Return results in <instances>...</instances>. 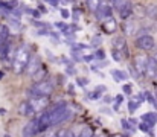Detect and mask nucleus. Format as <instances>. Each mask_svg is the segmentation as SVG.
<instances>
[{
  "label": "nucleus",
  "instance_id": "obj_28",
  "mask_svg": "<svg viewBox=\"0 0 157 137\" xmlns=\"http://www.w3.org/2000/svg\"><path fill=\"white\" fill-rule=\"evenodd\" d=\"M139 102H136V101H128V111L130 113H134L137 108H139Z\"/></svg>",
  "mask_w": 157,
  "mask_h": 137
},
{
  "label": "nucleus",
  "instance_id": "obj_53",
  "mask_svg": "<svg viewBox=\"0 0 157 137\" xmlns=\"http://www.w3.org/2000/svg\"><path fill=\"white\" fill-rule=\"evenodd\" d=\"M93 137H102V136H93Z\"/></svg>",
  "mask_w": 157,
  "mask_h": 137
},
{
  "label": "nucleus",
  "instance_id": "obj_42",
  "mask_svg": "<svg viewBox=\"0 0 157 137\" xmlns=\"http://www.w3.org/2000/svg\"><path fill=\"white\" fill-rule=\"evenodd\" d=\"M66 133H67L66 130H59L58 133H55V137H64L66 136Z\"/></svg>",
  "mask_w": 157,
  "mask_h": 137
},
{
  "label": "nucleus",
  "instance_id": "obj_11",
  "mask_svg": "<svg viewBox=\"0 0 157 137\" xmlns=\"http://www.w3.org/2000/svg\"><path fill=\"white\" fill-rule=\"evenodd\" d=\"M113 49L119 50V52L124 55V58L128 56V47H127V41H125L124 37H116V38L113 40Z\"/></svg>",
  "mask_w": 157,
  "mask_h": 137
},
{
  "label": "nucleus",
  "instance_id": "obj_29",
  "mask_svg": "<svg viewBox=\"0 0 157 137\" xmlns=\"http://www.w3.org/2000/svg\"><path fill=\"white\" fill-rule=\"evenodd\" d=\"M101 44H102V38H101L99 35H95V37L92 38V43H90V46H92V47H99Z\"/></svg>",
  "mask_w": 157,
  "mask_h": 137
},
{
  "label": "nucleus",
  "instance_id": "obj_51",
  "mask_svg": "<svg viewBox=\"0 0 157 137\" xmlns=\"http://www.w3.org/2000/svg\"><path fill=\"white\" fill-rule=\"evenodd\" d=\"M3 76H5V72H3V70H0V79H3Z\"/></svg>",
  "mask_w": 157,
  "mask_h": 137
},
{
  "label": "nucleus",
  "instance_id": "obj_26",
  "mask_svg": "<svg viewBox=\"0 0 157 137\" xmlns=\"http://www.w3.org/2000/svg\"><path fill=\"white\" fill-rule=\"evenodd\" d=\"M76 137H93V131H92V128L86 127V128L81 130V133H79Z\"/></svg>",
  "mask_w": 157,
  "mask_h": 137
},
{
  "label": "nucleus",
  "instance_id": "obj_54",
  "mask_svg": "<svg viewBox=\"0 0 157 137\" xmlns=\"http://www.w3.org/2000/svg\"><path fill=\"white\" fill-rule=\"evenodd\" d=\"M3 137H11V136H3Z\"/></svg>",
  "mask_w": 157,
  "mask_h": 137
},
{
  "label": "nucleus",
  "instance_id": "obj_14",
  "mask_svg": "<svg viewBox=\"0 0 157 137\" xmlns=\"http://www.w3.org/2000/svg\"><path fill=\"white\" fill-rule=\"evenodd\" d=\"M111 76H113V79H114L116 82H122V81H127V79L130 78L128 72H125V70H117V69H113V70H111Z\"/></svg>",
  "mask_w": 157,
  "mask_h": 137
},
{
  "label": "nucleus",
  "instance_id": "obj_27",
  "mask_svg": "<svg viewBox=\"0 0 157 137\" xmlns=\"http://www.w3.org/2000/svg\"><path fill=\"white\" fill-rule=\"evenodd\" d=\"M111 58H113L114 61H122V59H124V55H122L119 50H116V49H111Z\"/></svg>",
  "mask_w": 157,
  "mask_h": 137
},
{
  "label": "nucleus",
  "instance_id": "obj_30",
  "mask_svg": "<svg viewBox=\"0 0 157 137\" xmlns=\"http://www.w3.org/2000/svg\"><path fill=\"white\" fill-rule=\"evenodd\" d=\"M139 130H142L144 133H150V134H151V130H153V128H151L147 122H142V124H139Z\"/></svg>",
  "mask_w": 157,
  "mask_h": 137
},
{
  "label": "nucleus",
  "instance_id": "obj_2",
  "mask_svg": "<svg viewBox=\"0 0 157 137\" xmlns=\"http://www.w3.org/2000/svg\"><path fill=\"white\" fill-rule=\"evenodd\" d=\"M52 93H53V84L51 81H48V79H44L41 82H34L31 90H28L29 97L31 96H51Z\"/></svg>",
  "mask_w": 157,
  "mask_h": 137
},
{
  "label": "nucleus",
  "instance_id": "obj_4",
  "mask_svg": "<svg viewBox=\"0 0 157 137\" xmlns=\"http://www.w3.org/2000/svg\"><path fill=\"white\" fill-rule=\"evenodd\" d=\"M148 58H150V56H147L145 53H139V55H136L134 59H133V67L136 69V72H137L140 76L145 75V72H147Z\"/></svg>",
  "mask_w": 157,
  "mask_h": 137
},
{
  "label": "nucleus",
  "instance_id": "obj_8",
  "mask_svg": "<svg viewBox=\"0 0 157 137\" xmlns=\"http://www.w3.org/2000/svg\"><path fill=\"white\" fill-rule=\"evenodd\" d=\"M40 69H41V61H40V58H38L37 55H31L29 63H28V66H26V70H25V72H26L29 76H34Z\"/></svg>",
  "mask_w": 157,
  "mask_h": 137
},
{
  "label": "nucleus",
  "instance_id": "obj_41",
  "mask_svg": "<svg viewBox=\"0 0 157 137\" xmlns=\"http://www.w3.org/2000/svg\"><path fill=\"white\" fill-rule=\"evenodd\" d=\"M66 72H67L69 75H76V70L73 69V66H72V67H67V69H66Z\"/></svg>",
  "mask_w": 157,
  "mask_h": 137
},
{
  "label": "nucleus",
  "instance_id": "obj_38",
  "mask_svg": "<svg viewBox=\"0 0 157 137\" xmlns=\"http://www.w3.org/2000/svg\"><path fill=\"white\" fill-rule=\"evenodd\" d=\"M130 75H131V78H134V79H137V78H139V76H140V75H139V73H137V72H136V69H134V67H133V66H131V67H130Z\"/></svg>",
  "mask_w": 157,
  "mask_h": 137
},
{
  "label": "nucleus",
  "instance_id": "obj_36",
  "mask_svg": "<svg viewBox=\"0 0 157 137\" xmlns=\"http://www.w3.org/2000/svg\"><path fill=\"white\" fill-rule=\"evenodd\" d=\"M122 90H124V94H131V93H133V87H131L130 84H124Z\"/></svg>",
  "mask_w": 157,
  "mask_h": 137
},
{
  "label": "nucleus",
  "instance_id": "obj_39",
  "mask_svg": "<svg viewBox=\"0 0 157 137\" xmlns=\"http://www.w3.org/2000/svg\"><path fill=\"white\" fill-rule=\"evenodd\" d=\"M61 17H63V18H69V17H70V12H69L67 9H61Z\"/></svg>",
  "mask_w": 157,
  "mask_h": 137
},
{
  "label": "nucleus",
  "instance_id": "obj_40",
  "mask_svg": "<svg viewBox=\"0 0 157 137\" xmlns=\"http://www.w3.org/2000/svg\"><path fill=\"white\" fill-rule=\"evenodd\" d=\"M95 90L98 91V93H101V94H102V93H105V91H107V87H105V86H98Z\"/></svg>",
  "mask_w": 157,
  "mask_h": 137
},
{
  "label": "nucleus",
  "instance_id": "obj_35",
  "mask_svg": "<svg viewBox=\"0 0 157 137\" xmlns=\"http://www.w3.org/2000/svg\"><path fill=\"white\" fill-rule=\"evenodd\" d=\"M76 82H78L81 87H87V86H89V79H87V78H81V76H78V78H76Z\"/></svg>",
  "mask_w": 157,
  "mask_h": 137
},
{
  "label": "nucleus",
  "instance_id": "obj_10",
  "mask_svg": "<svg viewBox=\"0 0 157 137\" xmlns=\"http://www.w3.org/2000/svg\"><path fill=\"white\" fill-rule=\"evenodd\" d=\"M18 113H20V116H25V117H34V114H37V113L34 111V108L31 107V104H29L28 99L20 102V105H18Z\"/></svg>",
  "mask_w": 157,
  "mask_h": 137
},
{
  "label": "nucleus",
  "instance_id": "obj_47",
  "mask_svg": "<svg viewBox=\"0 0 157 137\" xmlns=\"http://www.w3.org/2000/svg\"><path fill=\"white\" fill-rule=\"evenodd\" d=\"M79 15H81V12H79V11H75V12H73V18H75V20H78V18H79Z\"/></svg>",
  "mask_w": 157,
  "mask_h": 137
},
{
  "label": "nucleus",
  "instance_id": "obj_13",
  "mask_svg": "<svg viewBox=\"0 0 157 137\" xmlns=\"http://www.w3.org/2000/svg\"><path fill=\"white\" fill-rule=\"evenodd\" d=\"M102 28H104V31L107 32V34H113V32L117 29V23H116V20H114L113 17H108V18H105L104 20Z\"/></svg>",
  "mask_w": 157,
  "mask_h": 137
},
{
  "label": "nucleus",
  "instance_id": "obj_37",
  "mask_svg": "<svg viewBox=\"0 0 157 137\" xmlns=\"http://www.w3.org/2000/svg\"><path fill=\"white\" fill-rule=\"evenodd\" d=\"M55 26H56V28H58V29H59L61 32H64V31H66V29L69 28V26H67L66 23H61V21H56V23H55Z\"/></svg>",
  "mask_w": 157,
  "mask_h": 137
},
{
  "label": "nucleus",
  "instance_id": "obj_25",
  "mask_svg": "<svg viewBox=\"0 0 157 137\" xmlns=\"http://www.w3.org/2000/svg\"><path fill=\"white\" fill-rule=\"evenodd\" d=\"M121 125H122V128H124L125 131H130V133H133V131H134V127H133L127 119H122V120H121Z\"/></svg>",
  "mask_w": 157,
  "mask_h": 137
},
{
  "label": "nucleus",
  "instance_id": "obj_24",
  "mask_svg": "<svg viewBox=\"0 0 157 137\" xmlns=\"http://www.w3.org/2000/svg\"><path fill=\"white\" fill-rule=\"evenodd\" d=\"M145 101H148L154 108H157V99L153 96V93H150V91H145Z\"/></svg>",
  "mask_w": 157,
  "mask_h": 137
},
{
  "label": "nucleus",
  "instance_id": "obj_9",
  "mask_svg": "<svg viewBox=\"0 0 157 137\" xmlns=\"http://www.w3.org/2000/svg\"><path fill=\"white\" fill-rule=\"evenodd\" d=\"M122 31H124V34L127 37H134V35H137V32L140 31V28H139V25H137L136 20H125V23L122 26Z\"/></svg>",
  "mask_w": 157,
  "mask_h": 137
},
{
  "label": "nucleus",
  "instance_id": "obj_15",
  "mask_svg": "<svg viewBox=\"0 0 157 137\" xmlns=\"http://www.w3.org/2000/svg\"><path fill=\"white\" fill-rule=\"evenodd\" d=\"M131 15H133V5H131V2H128L124 8L119 9V17L122 20H128Z\"/></svg>",
  "mask_w": 157,
  "mask_h": 137
},
{
  "label": "nucleus",
  "instance_id": "obj_18",
  "mask_svg": "<svg viewBox=\"0 0 157 137\" xmlns=\"http://www.w3.org/2000/svg\"><path fill=\"white\" fill-rule=\"evenodd\" d=\"M46 76H48V72L41 67V69H40L34 76H32V81H34V82H41V81H44V79H46Z\"/></svg>",
  "mask_w": 157,
  "mask_h": 137
},
{
  "label": "nucleus",
  "instance_id": "obj_5",
  "mask_svg": "<svg viewBox=\"0 0 157 137\" xmlns=\"http://www.w3.org/2000/svg\"><path fill=\"white\" fill-rule=\"evenodd\" d=\"M134 43H136V46H137L140 50H145V52H148V50H151V49L154 47V38H153V35H150V34H145V35H140V37H137Z\"/></svg>",
  "mask_w": 157,
  "mask_h": 137
},
{
  "label": "nucleus",
  "instance_id": "obj_20",
  "mask_svg": "<svg viewBox=\"0 0 157 137\" xmlns=\"http://www.w3.org/2000/svg\"><path fill=\"white\" fill-rule=\"evenodd\" d=\"M0 37H2L3 41H9V26L8 25L0 26Z\"/></svg>",
  "mask_w": 157,
  "mask_h": 137
},
{
  "label": "nucleus",
  "instance_id": "obj_16",
  "mask_svg": "<svg viewBox=\"0 0 157 137\" xmlns=\"http://www.w3.org/2000/svg\"><path fill=\"white\" fill-rule=\"evenodd\" d=\"M133 15H134L137 20H144V18L147 17V6H142V5L133 6Z\"/></svg>",
  "mask_w": 157,
  "mask_h": 137
},
{
  "label": "nucleus",
  "instance_id": "obj_44",
  "mask_svg": "<svg viewBox=\"0 0 157 137\" xmlns=\"http://www.w3.org/2000/svg\"><path fill=\"white\" fill-rule=\"evenodd\" d=\"M58 81H59V84H64L66 82V76L64 75H58Z\"/></svg>",
  "mask_w": 157,
  "mask_h": 137
},
{
  "label": "nucleus",
  "instance_id": "obj_31",
  "mask_svg": "<svg viewBox=\"0 0 157 137\" xmlns=\"http://www.w3.org/2000/svg\"><path fill=\"white\" fill-rule=\"evenodd\" d=\"M72 49H73V50H86V49H89V46L82 44V43H76V41H75V43L72 44Z\"/></svg>",
  "mask_w": 157,
  "mask_h": 137
},
{
  "label": "nucleus",
  "instance_id": "obj_52",
  "mask_svg": "<svg viewBox=\"0 0 157 137\" xmlns=\"http://www.w3.org/2000/svg\"><path fill=\"white\" fill-rule=\"evenodd\" d=\"M5 113H6V110H3V108H2V110H0V114H2V116H3V114H5Z\"/></svg>",
  "mask_w": 157,
  "mask_h": 137
},
{
  "label": "nucleus",
  "instance_id": "obj_23",
  "mask_svg": "<svg viewBox=\"0 0 157 137\" xmlns=\"http://www.w3.org/2000/svg\"><path fill=\"white\" fill-rule=\"evenodd\" d=\"M81 53H82L81 50H72L70 55H72V58H73L75 63H81V61H84V56H82Z\"/></svg>",
  "mask_w": 157,
  "mask_h": 137
},
{
  "label": "nucleus",
  "instance_id": "obj_12",
  "mask_svg": "<svg viewBox=\"0 0 157 137\" xmlns=\"http://www.w3.org/2000/svg\"><path fill=\"white\" fill-rule=\"evenodd\" d=\"M145 76H147V78H150V79L157 78V61L153 58V56H150V58H148V64H147Z\"/></svg>",
  "mask_w": 157,
  "mask_h": 137
},
{
  "label": "nucleus",
  "instance_id": "obj_7",
  "mask_svg": "<svg viewBox=\"0 0 157 137\" xmlns=\"http://www.w3.org/2000/svg\"><path fill=\"white\" fill-rule=\"evenodd\" d=\"M111 14H113V5H110L108 2H104V0L99 5L98 11L95 12V15H96L98 20H105V18L111 17Z\"/></svg>",
  "mask_w": 157,
  "mask_h": 137
},
{
  "label": "nucleus",
  "instance_id": "obj_22",
  "mask_svg": "<svg viewBox=\"0 0 157 137\" xmlns=\"http://www.w3.org/2000/svg\"><path fill=\"white\" fill-rule=\"evenodd\" d=\"M128 2H130V0H110V3L113 5V8H114V9H117V11H119L121 8H124Z\"/></svg>",
  "mask_w": 157,
  "mask_h": 137
},
{
  "label": "nucleus",
  "instance_id": "obj_6",
  "mask_svg": "<svg viewBox=\"0 0 157 137\" xmlns=\"http://www.w3.org/2000/svg\"><path fill=\"white\" fill-rule=\"evenodd\" d=\"M40 133L38 130V122H37V117H34L31 122H28L23 130H21V137H34Z\"/></svg>",
  "mask_w": 157,
  "mask_h": 137
},
{
  "label": "nucleus",
  "instance_id": "obj_45",
  "mask_svg": "<svg viewBox=\"0 0 157 137\" xmlns=\"http://www.w3.org/2000/svg\"><path fill=\"white\" fill-rule=\"evenodd\" d=\"M101 113H104L107 116H110L111 114V110H108V108H101Z\"/></svg>",
  "mask_w": 157,
  "mask_h": 137
},
{
  "label": "nucleus",
  "instance_id": "obj_34",
  "mask_svg": "<svg viewBox=\"0 0 157 137\" xmlns=\"http://www.w3.org/2000/svg\"><path fill=\"white\" fill-rule=\"evenodd\" d=\"M9 25H11V26H14V28H17V29H20V28H21V25H20L18 18H12V17H9Z\"/></svg>",
  "mask_w": 157,
  "mask_h": 137
},
{
  "label": "nucleus",
  "instance_id": "obj_49",
  "mask_svg": "<svg viewBox=\"0 0 157 137\" xmlns=\"http://www.w3.org/2000/svg\"><path fill=\"white\" fill-rule=\"evenodd\" d=\"M64 137H76V136H75V133H72V131H67Z\"/></svg>",
  "mask_w": 157,
  "mask_h": 137
},
{
  "label": "nucleus",
  "instance_id": "obj_3",
  "mask_svg": "<svg viewBox=\"0 0 157 137\" xmlns=\"http://www.w3.org/2000/svg\"><path fill=\"white\" fill-rule=\"evenodd\" d=\"M31 107L34 108L35 113H43L44 110H48L49 105V96H31L29 99Z\"/></svg>",
  "mask_w": 157,
  "mask_h": 137
},
{
  "label": "nucleus",
  "instance_id": "obj_19",
  "mask_svg": "<svg viewBox=\"0 0 157 137\" xmlns=\"http://www.w3.org/2000/svg\"><path fill=\"white\" fill-rule=\"evenodd\" d=\"M147 17L153 18V20H157V5L151 3V5L147 6Z\"/></svg>",
  "mask_w": 157,
  "mask_h": 137
},
{
  "label": "nucleus",
  "instance_id": "obj_1",
  "mask_svg": "<svg viewBox=\"0 0 157 137\" xmlns=\"http://www.w3.org/2000/svg\"><path fill=\"white\" fill-rule=\"evenodd\" d=\"M29 58H31L29 47L25 44L20 46L15 50V55H14V59H12V72L15 75H21L26 70V66L29 63Z\"/></svg>",
  "mask_w": 157,
  "mask_h": 137
},
{
  "label": "nucleus",
  "instance_id": "obj_50",
  "mask_svg": "<svg viewBox=\"0 0 157 137\" xmlns=\"http://www.w3.org/2000/svg\"><path fill=\"white\" fill-rule=\"evenodd\" d=\"M5 43H8V41H3V40H2V37H0V50H2V47H3Z\"/></svg>",
  "mask_w": 157,
  "mask_h": 137
},
{
  "label": "nucleus",
  "instance_id": "obj_46",
  "mask_svg": "<svg viewBox=\"0 0 157 137\" xmlns=\"http://www.w3.org/2000/svg\"><path fill=\"white\" fill-rule=\"evenodd\" d=\"M95 58V55H84V61H92Z\"/></svg>",
  "mask_w": 157,
  "mask_h": 137
},
{
  "label": "nucleus",
  "instance_id": "obj_17",
  "mask_svg": "<svg viewBox=\"0 0 157 137\" xmlns=\"http://www.w3.org/2000/svg\"><path fill=\"white\" fill-rule=\"evenodd\" d=\"M142 120L147 122V124L153 128L157 124V113H147V114H144V116H142Z\"/></svg>",
  "mask_w": 157,
  "mask_h": 137
},
{
  "label": "nucleus",
  "instance_id": "obj_55",
  "mask_svg": "<svg viewBox=\"0 0 157 137\" xmlns=\"http://www.w3.org/2000/svg\"><path fill=\"white\" fill-rule=\"evenodd\" d=\"M113 137H121V136H113Z\"/></svg>",
  "mask_w": 157,
  "mask_h": 137
},
{
  "label": "nucleus",
  "instance_id": "obj_56",
  "mask_svg": "<svg viewBox=\"0 0 157 137\" xmlns=\"http://www.w3.org/2000/svg\"><path fill=\"white\" fill-rule=\"evenodd\" d=\"M156 99H157V97H156Z\"/></svg>",
  "mask_w": 157,
  "mask_h": 137
},
{
  "label": "nucleus",
  "instance_id": "obj_48",
  "mask_svg": "<svg viewBox=\"0 0 157 137\" xmlns=\"http://www.w3.org/2000/svg\"><path fill=\"white\" fill-rule=\"evenodd\" d=\"M128 122H130V124H131V125H133V127L136 128V125H137V120H136V119H130Z\"/></svg>",
  "mask_w": 157,
  "mask_h": 137
},
{
  "label": "nucleus",
  "instance_id": "obj_32",
  "mask_svg": "<svg viewBox=\"0 0 157 137\" xmlns=\"http://www.w3.org/2000/svg\"><path fill=\"white\" fill-rule=\"evenodd\" d=\"M28 14H31L32 17H35V18H40L41 17V14H40V11H37V9H31V8H26L25 9Z\"/></svg>",
  "mask_w": 157,
  "mask_h": 137
},
{
  "label": "nucleus",
  "instance_id": "obj_33",
  "mask_svg": "<svg viewBox=\"0 0 157 137\" xmlns=\"http://www.w3.org/2000/svg\"><path fill=\"white\" fill-rule=\"evenodd\" d=\"M93 55H95V58H96V59H101V61H104L105 53H104V50H102V49H96V52H95Z\"/></svg>",
  "mask_w": 157,
  "mask_h": 137
},
{
  "label": "nucleus",
  "instance_id": "obj_21",
  "mask_svg": "<svg viewBox=\"0 0 157 137\" xmlns=\"http://www.w3.org/2000/svg\"><path fill=\"white\" fill-rule=\"evenodd\" d=\"M101 3H102V0H87V8H89L92 12H96Z\"/></svg>",
  "mask_w": 157,
  "mask_h": 137
},
{
  "label": "nucleus",
  "instance_id": "obj_43",
  "mask_svg": "<svg viewBox=\"0 0 157 137\" xmlns=\"http://www.w3.org/2000/svg\"><path fill=\"white\" fill-rule=\"evenodd\" d=\"M102 101H104V104H107V105H110V104L113 102V99H111L110 96H104V99H102Z\"/></svg>",
  "mask_w": 157,
  "mask_h": 137
}]
</instances>
